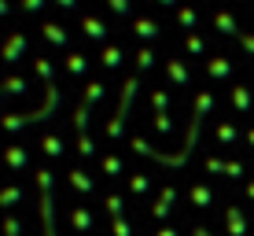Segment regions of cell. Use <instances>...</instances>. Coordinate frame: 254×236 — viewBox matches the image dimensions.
I'll use <instances>...</instances> for the list:
<instances>
[{
    "instance_id": "6da1fadb",
    "label": "cell",
    "mask_w": 254,
    "mask_h": 236,
    "mask_svg": "<svg viewBox=\"0 0 254 236\" xmlns=\"http://www.w3.org/2000/svg\"><path fill=\"white\" fill-rule=\"evenodd\" d=\"M103 59H107V67H118L122 63V52L118 48H107V56H103Z\"/></svg>"
}]
</instances>
